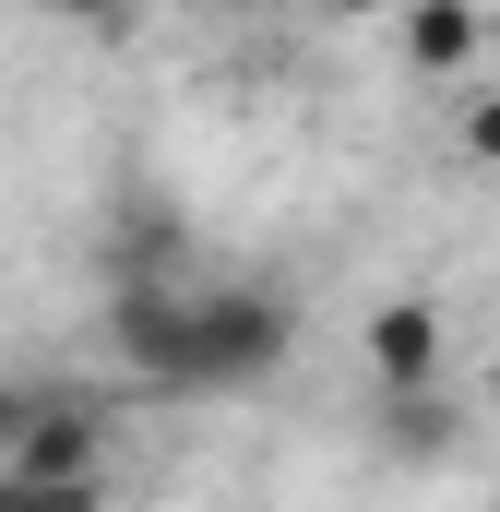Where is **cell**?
I'll list each match as a JSON object with an SVG mask.
<instances>
[{"label": "cell", "instance_id": "cell-1", "mask_svg": "<svg viewBox=\"0 0 500 512\" xmlns=\"http://www.w3.org/2000/svg\"><path fill=\"white\" fill-rule=\"evenodd\" d=\"M108 346L131 358V382L179 393H262L298 346V298L286 286H191V274H120L108 298Z\"/></svg>", "mask_w": 500, "mask_h": 512}, {"label": "cell", "instance_id": "cell-2", "mask_svg": "<svg viewBox=\"0 0 500 512\" xmlns=\"http://www.w3.org/2000/svg\"><path fill=\"white\" fill-rule=\"evenodd\" d=\"M370 393H441V298L370 310Z\"/></svg>", "mask_w": 500, "mask_h": 512}, {"label": "cell", "instance_id": "cell-3", "mask_svg": "<svg viewBox=\"0 0 500 512\" xmlns=\"http://www.w3.org/2000/svg\"><path fill=\"white\" fill-rule=\"evenodd\" d=\"M393 48H405V72L453 84V72H477V48H489V12H465V0H417V12L393 24Z\"/></svg>", "mask_w": 500, "mask_h": 512}, {"label": "cell", "instance_id": "cell-4", "mask_svg": "<svg viewBox=\"0 0 500 512\" xmlns=\"http://www.w3.org/2000/svg\"><path fill=\"white\" fill-rule=\"evenodd\" d=\"M0 477H48V489H84V477H96V405H48Z\"/></svg>", "mask_w": 500, "mask_h": 512}, {"label": "cell", "instance_id": "cell-5", "mask_svg": "<svg viewBox=\"0 0 500 512\" xmlns=\"http://www.w3.org/2000/svg\"><path fill=\"white\" fill-rule=\"evenodd\" d=\"M381 453H393V465L465 453V405H453V393H381Z\"/></svg>", "mask_w": 500, "mask_h": 512}, {"label": "cell", "instance_id": "cell-6", "mask_svg": "<svg viewBox=\"0 0 500 512\" xmlns=\"http://www.w3.org/2000/svg\"><path fill=\"white\" fill-rule=\"evenodd\" d=\"M108 489L84 477V489H48V477H0V512H96Z\"/></svg>", "mask_w": 500, "mask_h": 512}, {"label": "cell", "instance_id": "cell-7", "mask_svg": "<svg viewBox=\"0 0 500 512\" xmlns=\"http://www.w3.org/2000/svg\"><path fill=\"white\" fill-rule=\"evenodd\" d=\"M48 405H60V393H48V382H0V465L24 453V429H36Z\"/></svg>", "mask_w": 500, "mask_h": 512}, {"label": "cell", "instance_id": "cell-8", "mask_svg": "<svg viewBox=\"0 0 500 512\" xmlns=\"http://www.w3.org/2000/svg\"><path fill=\"white\" fill-rule=\"evenodd\" d=\"M453 143H465V167H500V84H489V96H465Z\"/></svg>", "mask_w": 500, "mask_h": 512}]
</instances>
